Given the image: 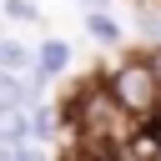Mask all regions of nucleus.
<instances>
[{"label":"nucleus","mask_w":161,"mask_h":161,"mask_svg":"<svg viewBox=\"0 0 161 161\" xmlns=\"http://www.w3.org/2000/svg\"><path fill=\"white\" fill-rule=\"evenodd\" d=\"M0 161H50V146L25 141V146H0Z\"/></svg>","instance_id":"obj_10"},{"label":"nucleus","mask_w":161,"mask_h":161,"mask_svg":"<svg viewBox=\"0 0 161 161\" xmlns=\"http://www.w3.org/2000/svg\"><path fill=\"white\" fill-rule=\"evenodd\" d=\"M126 161H161V121L156 126H146L141 136H136V146H131V156Z\"/></svg>","instance_id":"obj_8"},{"label":"nucleus","mask_w":161,"mask_h":161,"mask_svg":"<svg viewBox=\"0 0 161 161\" xmlns=\"http://www.w3.org/2000/svg\"><path fill=\"white\" fill-rule=\"evenodd\" d=\"M86 35L96 45H121V20L111 10H86Z\"/></svg>","instance_id":"obj_5"},{"label":"nucleus","mask_w":161,"mask_h":161,"mask_svg":"<svg viewBox=\"0 0 161 161\" xmlns=\"http://www.w3.org/2000/svg\"><path fill=\"white\" fill-rule=\"evenodd\" d=\"M70 60H75V55H70V40H60V35H50V40H40V45H35V70H45L50 80H55V75H65V70H70Z\"/></svg>","instance_id":"obj_3"},{"label":"nucleus","mask_w":161,"mask_h":161,"mask_svg":"<svg viewBox=\"0 0 161 161\" xmlns=\"http://www.w3.org/2000/svg\"><path fill=\"white\" fill-rule=\"evenodd\" d=\"M65 161H116V156H96V151H75V146H70V156H65Z\"/></svg>","instance_id":"obj_11"},{"label":"nucleus","mask_w":161,"mask_h":161,"mask_svg":"<svg viewBox=\"0 0 161 161\" xmlns=\"http://www.w3.org/2000/svg\"><path fill=\"white\" fill-rule=\"evenodd\" d=\"M101 80L111 86V96H116L141 126H156V121H161V86H156V70H151V55H146V50L121 55Z\"/></svg>","instance_id":"obj_2"},{"label":"nucleus","mask_w":161,"mask_h":161,"mask_svg":"<svg viewBox=\"0 0 161 161\" xmlns=\"http://www.w3.org/2000/svg\"><path fill=\"white\" fill-rule=\"evenodd\" d=\"M0 70H35V50L20 40H0Z\"/></svg>","instance_id":"obj_7"},{"label":"nucleus","mask_w":161,"mask_h":161,"mask_svg":"<svg viewBox=\"0 0 161 161\" xmlns=\"http://www.w3.org/2000/svg\"><path fill=\"white\" fill-rule=\"evenodd\" d=\"M60 111H65V131H70V146H75V151H96V156H116V161H126L131 146H136V136L146 131V126L111 96V86H106L101 75L86 80L80 91H70V101H65Z\"/></svg>","instance_id":"obj_1"},{"label":"nucleus","mask_w":161,"mask_h":161,"mask_svg":"<svg viewBox=\"0 0 161 161\" xmlns=\"http://www.w3.org/2000/svg\"><path fill=\"white\" fill-rule=\"evenodd\" d=\"M75 5H80V10H106L111 0H75Z\"/></svg>","instance_id":"obj_12"},{"label":"nucleus","mask_w":161,"mask_h":161,"mask_svg":"<svg viewBox=\"0 0 161 161\" xmlns=\"http://www.w3.org/2000/svg\"><path fill=\"white\" fill-rule=\"evenodd\" d=\"M25 141H35L30 111H0V146H25Z\"/></svg>","instance_id":"obj_6"},{"label":"nucleus","mask_w":161,"mask_h":161,"mask_svg":"<svg viewBox=\"0 0 161 161\" xmlns=\"http://www.w3.org/2000/svg\"><path fill=\"white\" fill-rule=\"evenodd\" d=\"M0 10H5V20H15V25H40V5H35V0H0Z\"/></svg>","instance_id":"obj_9"},{"label":"nucleus","mask_w":161,"mask_h":161,"mask_svg":"<svg viewBox=\"0 0 161 161\" xmlns=\"http://www.w3.org/2000/svg\"><path fill=\"white\" fill-rule=\"evenodd\" d=\"M136 35H141V45L146 50H156L161 45V0H136Z\"/></svg>","instance_id":"obj_4"}]
</instances>
